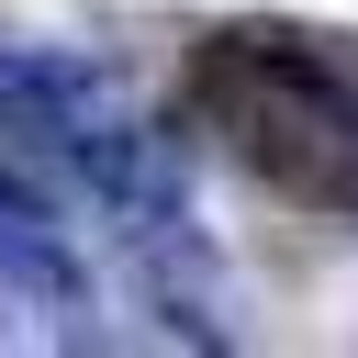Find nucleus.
<instances>
[{
  "mask_svg": "<svg viewBox=\"0 0 358 358\" xmlns=\"http://www.w3.org/2000/svg\"><path fill=\"white\" fill-rule=\"evenodd\" d=\"M190 101H201V123L268 190L324 201V213H358V67H336L313 34H280V22L201 34Z\"/></svg>",
  "mask_w": 358,
  "mask_h": 358,
  "instance_id": "obj_1",
  "label": "nucleus"
},
{
  "mask_svg": "<svg viewBox=\"0 0 358 358\" xmlns=\"http://www.w3.org/2000/svg\"><path fill=\"white\" fill-rule=\"evenodd\" d=\"M0 302L34 313H90V280L67 257V224L45 190H22V168H0Z\"/></svg>",
  "mask_w": 358,
  "mask_h": 358,
  "instance_id": "obj_2",
  "label": "nucleus"
}]
</instances>
